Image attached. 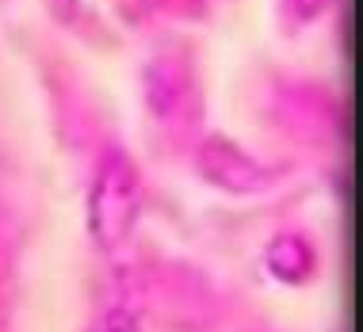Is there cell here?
<instances>
[{
    "label": "cell",
    "instance_id": "1",
    "mask_svg": "<svg viewBox=\"0 0 363 332\" xmlns=\"http://www.w3.org/2000/svg\"><path fill=\"white\" fill-rule=\"evenodd\" d=\"M142 176L123 149H107L88 188V233L96 248L115 252L130 241L142 214Z\"/></svg>",
    "mask_w": 363,
    "mask_h": 332
},
{
    "label": "cell",
    "instance_id": "4",
    "mask_svg": "<svg viewBox=\"0 0 363 332\" xmlns=\"http://www.w3.org/2000/svg\"><path fill=\"white\" fill-rule=\"evenodd\" d=\"M264 263H268L272 279L283 287H306L318 271V252L302 233H279L264 248Z\"/></svg>",
    "mask_w": 363,
    "mask_h": 332
},
{
    "label": "cell",
    "instance_id": "2",
    "mask_svg": "<svg viewBox=\"0 0 363 332\" xmlns=\"http://www.w3.org/2000/svg\"><path fill=\"white\" fill-rule=\"evenodd\" d=\"M145 111L164 130H188L199 119V84L184 54H153L142 69Z\"/></svg>",
    "mask_w": 363,
    "mask_h": 332
},
{
    "label": "cell",
    "instance_id": "3",
    "mask_svg": "<svg viewBox=\"0 0 363 332\" xmlns=\"http://www.w3.org/2000/svg\"><path fill=\"white\" fill-rule=\"evenodd\" d=\"M195 164L207 176L214 188L230 191V195H257L272 183V168L264 161H257L249 149H241L238 142L211 134L195 145Z\"/></svg>",
    "mask_w": 363,
    "mask_h": 332
},
{
    "label": "cell",
    "instance_id": "6",
    "mask_svg": "<svg viewBox=\"0 0 363 332\" xmlns=\"http://www.w3.org/2000/svg\"><path fill=\"white\" fill-rule=\"evenodd\" d=\"M325 4L329 0H283V16L291 19V27H302L325 12Z\"/></svg>",
    "mask_w": 363,
    "mask_h": 332
},
{
    "label": "cell",
    "instance_id": "5",
    "mask_svg": "<svg viewBox=\"0 0 363 332\" xmlns=\"http://www.w3.org/2000/svg\"><path fill=\"white\" fill-rule=\"evenodd\" d=\"M88 332H142V314H138V306H130L126 298H119V302H111V306H104L100 314H96Z\"/></svg>",
    "mask_w": 363,
    "mask_h": 332
},
{
    "label": "cell",
    "instance_id": "7",
    "mask_svg": "<svg viewBox=\"0 0 363 332\" xmlns=\"http://www.w3.org/2000/svg\"><path fill=\"white\" fill-rule=\"evenodd\" d=\"M46 8H50V16L62 19V23L77 16V0H46Z\"/></svg>",
    "mask_w": 363,
    "mask_h": 332
}]
</instances>
